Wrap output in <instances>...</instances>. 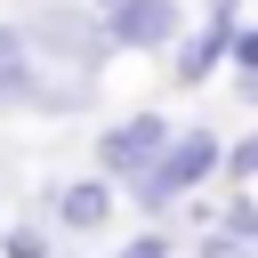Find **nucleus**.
I'll use <instances>...</instances> for the list:
<instances>
[{
  "label": "nucleus",
  "instance_id": "obj_1",
  "mask_svg": "<svg viewBox=\"0 0 258 258\" xmlns=\"http://www.w3.org/2000/svg\"><path fill=\"white\" fill-rule=\"evenodd\" d=\"M16 24H24V40H32L40 64L105 73V56H113V32H105V8H97V0H89V8H73V0H40V8L16 16Z\"/></svg>",
  "mask_w": 258,
  "mask_h": 258
},
{
  "label": "nucleus",
  "instance_id": "obj_2",
  "mask_svg": "<svg viewBox=\"0 0 258 258\" xmlns=\"http://www.w3.org/2000/svg\"><path fill=\"white\" fill-rule=\"evenodd\" d=\"M169 137H177V121H161L153 105H137V113H121V121H105V129H97V169L129 185L137 169H153V161L169 153Z\"/></svg>",
  "mask_w": 258,
  "mask_h": 258
},
{
  "label": "nucleus",
  "instance_id": "obj_3",
  "mask_svg": "<svg viewBox=\"0 0 258 258\" xmlns=\"http://www.w3.org/2000/svg\"><path fill=\"white\" fill-rule=\"evenodd\" d=\"M121 202H129V194H121V177H105V169H89V177H73V185L40 194V210L56 218V234H105Z\"/></svg>",
  "mask_w": 258,
  "mask_h": 258
},
{
  "label": "nucleus",
  "instance_id": "obj_4",
  "mask_svg": "<svg viewBox=\"0 0 258 258\" xmlns=\"http://www.w3.org/2000/svg\"><path fill=\"white\" fill-rule=\"evenodd\" d=\"M105 32H113V48H129V56H161V48H177L185 8H177V0H113V8H105Z\"/></svg>",
  "mask_w": 258,
  "mask_h": 258
},
{
  "label": "nucleus",
  "instance_id": "obj_5",
  "mask_svg": "<svg viewBox=\"0 0 258 258\" xmlns=\"http://www.w3.org/2000/svg\"><path fill=\"white\" fill-rule=\"evenodd\" d=\"M226 48H234V32H218V24H194V32H177V81H185V89H202V81L226 64Z\"/></svg>",
  "mask_w": 258,
  "mask_h": 258
},
{
  "label": "nucleus",
  "instance_id": "obj_6",
  "mask_svg": "<svg viewBox=\"0 0 258 258\" xmlns=\"http://www.w3.org/2000/svg\"><path fill=\"white\" fill-rule=\"evenodd\" d=\"M32 40H24V24H0V105H24V89H32Z\"/></svg>",
  "mask_w": 258,
  "mask_h": 258
},
{
  "label": "nucleus",
  "instance_id": "obj_7",
  "mask_svg": "<svg viewBox=\"0 0 258 258\" xmlns=\"http://www.w3.org/2000/svg\"><path fill=\"white\" fill-rule=\"evenodd\" d=\"M56 218H16V226H0V258H56V234H48Z\"/></svg>",
  "mask_w": 258,
  "mask_h": 258
},
{
  "label": "nucleus",
  "instance_id": "obj_8",
  "mask_svg": "<svg viewBox=\"0 0 258 258\" xmlns=\"http://www.w3.org/2000/svg\"><path fill=\"white\" fill-rule=\"evenodd\" d=\"M218 226H226V242H258V194H250V185H226Z\"/></svg>",
  "mask_w": 258,
  "mask_h": 258
},
{
  "label": "nucleus",
  "instance_id": "obj_9",
  "mask_svg": "<svg viewBox=\"0 0 258 258\" xmlns=\"http://www.w3.org/2000/svg\"><path fill=\"white\" fill-rule=\"evenodd\" d=\"M113 258H177V234H169V218H153L145 234H129Z\"/></svg>",
  "mask_w": 258,
  "mask_h": 258
},
{
  "label": "nucleus",
  "instance_id": "obj_10",
  "mask_svg": "<svg viewBox=\"0 0 258 258\" xmlns=\"http://www.w3.org/2000/svg\"><path fill=\"white\" fill-rule=\"evenodd\" d=\"M226 185H258V129L226 145Z\"/></svg>",
  "mask_w": 258,
  "mask_h": 258
},
{
  "label": "nucleus",
  "instance_id": "obj_11",
  "mask_svg": "<svg viewBox=\"0 0 258 258\" xmlns=\"http://www.w3.org/2000/svg\"><path fill=\"white\" fill-rule=\"evenodd\" d=\"M234 73H258V24H234V48H226Z\"/></svg>",
  "mask_w": 258,
  "mask_h": 258
},
{
  "label": "nucleus",
  "instance_id": "obj_12",
  "mask_svg": "<svg viewBox=\"0 0 258 258\" xmlns=\"http://www.w3.org/2000/svg\"><path fill=\"white\" fill-rule=\"evenodd\" d=\"M202 24H218V32H234V24H242V0H202Z\"/></svg>",
  "mask_w": 258,
  "mask_h": 258
},
{
  "label": "nucleus",
  "instance_id": "obj_13",
  "mask_svg": "<svg viewBox=\"0 0 258 258\" xmlns=\"http://www.w3.org/2000/svg\"><path fill=\"white\" fill-rule=\"evenodd\" d=\"M234 97H242V105L258 113V73H234Z\"/></svg>",
  "mask_w": 258,
  "mask_h": 258
},
{
  "label": "nucleus",
  "instance_id": "obj_14",
  "mask_svg": "<svg viewBox=\"0 0 258 258\" xmlns=\"http://www.w3.org/2000/svg\"><path fill=\"white\" fill-rule=\"evenodd\" d=\"M97 8H113V0H97Z\"/></svg>",
  "mask_w": 258,
  "mask_h": 258
}]
</instances>
